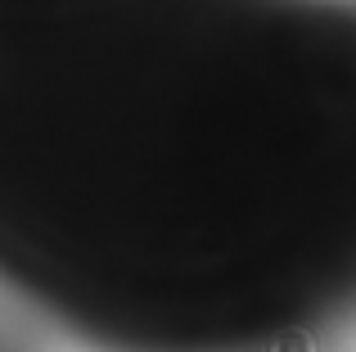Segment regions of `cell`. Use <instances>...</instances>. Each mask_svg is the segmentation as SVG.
Masks as SVG:
<instances>
[]
</instances>
